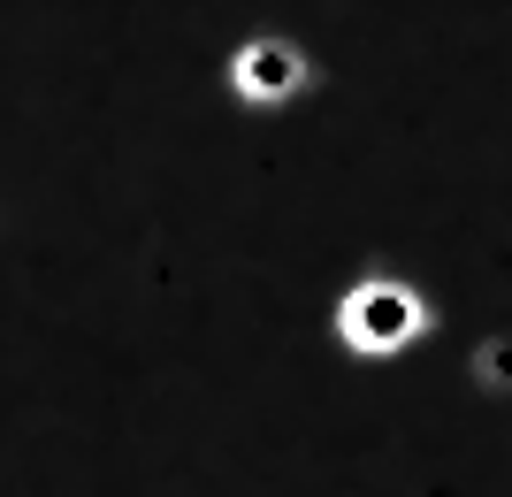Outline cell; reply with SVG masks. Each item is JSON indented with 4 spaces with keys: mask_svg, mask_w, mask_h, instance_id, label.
<instances>
[{
    "mask_svg": "<svg viewBox=\"0 0 512 497\" xmlns=\"http://www.w3.org/2000/svg\"><path fill=\"white\" fill-rule=\"evenodd\" d=\"M230 85L245 92V100H283V92L306 85V54L291 39H253V46H237Z\"/></svg>",
    "mask_w": 512,
    "mask_h": 497,
    "instance_id": "obj_2",
    "label": "cell"
},
{
    "mask_svg": "<svg viewBox=\"0 0 512 497\" xmlns=\"http://www.w3.org/2000/svg\"><path fill=\"white\" fill-rule=\"evenodd\" d=\"M421 299H413L406 283H390V276H375V283H360L352 299H344V345H360V352H398V345H413L421 337Z\"/></svg>",
    "mask_w": 512,
    "mask_h": 497,
    "instance_id": "obj_1",
    "label": "cell"
}]
</instances>
